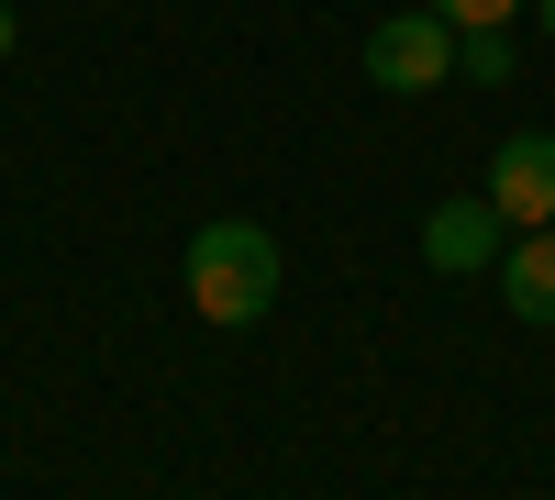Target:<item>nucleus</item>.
I'll list each match as a JSON object with an SVG mask.
<instances>
[{"instance_id":"nucleus-1","label":"nucleus","mask_w":555,"mask_h":500,"mask_svg":"<svg viewBox=\"0 0 555 500\" xmlns=\"http://www.w3.org/2000/svg\"><path fill=\"white\" fill-rule=\"evenodd\" d=\"M178 279H190L201 323H267V300H278V234H267V222H201Z\"/></svg>"},{"instance_id":"nucleus-4","label":"nucleus","mask_w":555,"mask_h":500,"mask_svg":"<svg viewBox=\"0 0 555 500\" xmlns=\"http://www.w3.org/2000/svg\"><path fill=\"white\" fill-rule=\"evenodd\" d=\"M489 211L512 222V234H544L555 222V133H512V145L489 156Z\"/></svg>"},{"instance_id":"nucleus-2","label":"nucleus","mask_w":555,"mask_h":500,"mask_svg":"<svg viewBox=\"0 0 555 500\" xmlns=\"http://www.w3.org/2000/svg\"><path fill=\"white\" fill-rule=\"evenodd\" d=\"M366 78L378 89H444L455 78V23H434V12H389L378 34H366Z\"/></svg>"},{"instance_id":"nucleus-6","label":"nucleus","mask_w":555,"mask_h":500,"mask_svg":"<svg viewBox=\"0 0 555 500\" xmlns=\"http://www.w3.org/2000/svg\"><path fill=\"white\" fill-rule=\"evenodd\" d=\"M455 78L500 89V78H512V34H455Z\"/></svg>"},{"instance_id":"nucleus-3","label":"nucleus","mask_w":555,"mask_h":500,"mask_svg":"<svg viewBox=\"0 0 555 500\" xmlns=\"http://www.w3.org/2000/svg\"><path fill=\"white\" fill-rule=\"evenodd\" d=\"M500 256H512V222L489 211V190L434 201V222H423V267H444V279H478V267H500Z\"/></svg>"},{"instance_id":"nucleus-5","label":"nucleus","mask_w":555,"mask_h":500,"mask_svg":"<svg viewBox=\"0 0 555 500\" xmlns=\"http://www.w3.org/2000/svg\"><path fill=\"white\" fill-rule=\"evenodd\" d=\"M500 300H512L522 323H555V222H544V234H512V256H500Z\"/></svg>"},{"instance_id":"nucleus-9","label":"nucleus","mask_w":555,"mask_h":500,"mask_svg":"<svg viewBox=\"0 0 555 500\" xmlns=\"http://www.w3.org/2000/svg\"><path fill=\"white\" fill-rule=\"evenodd\" d=\"M533 12H544V34H555V0H533Z\"/></svg>"},{"instance_id":"nucleus-7","label":"nucleus","mask_w":555,"mask_h":500,"mask_svg":"<svg viewBox=\"0 0 555 500\" xmlns=\"http://www.w3.org/2000/svg\"><path fill=\"white\" fill-rule=\"evenodd\" d=\"M423 12H434V23H455V34H500L522 0H423Z\"/></svg>"},{"instance_id":"nucleus-8","label":"nucleus","mask_w":555,"mask_h":500,"mask_svg":"<svg viewBox=\"0 0 555 500\" xmlns=\"http://www.w3.org/2000/svg\"><path fill=\"white\" fill-rule=\"evenodd\" d=\"M0 56H12V0H0Z\"/></svg>"}]
</instances>
